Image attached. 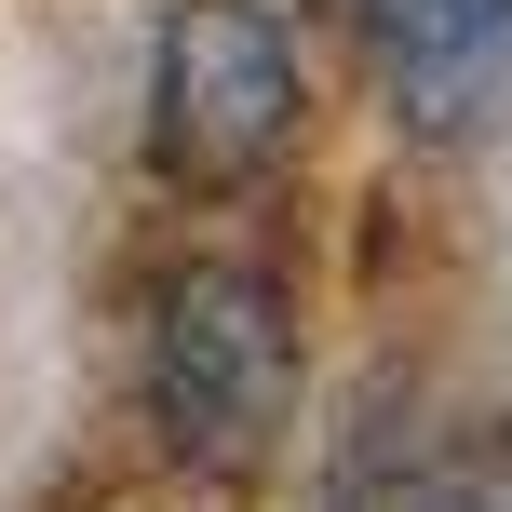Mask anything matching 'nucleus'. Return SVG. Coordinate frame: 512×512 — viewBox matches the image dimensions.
<instances>
[{
	"instance_id": "nucleus-2",
	"label": "nucleus",
	"mask_w": 512,
	"mask_h": 512,
	"mask_svg": "<svg viewBox=\"0 0 512 512\" xmlns=\"http://www.w3.org/2000/svg\"><path fill=\"white\" fill-rule=\"evenodd\" d=\"M297 135V27L270 0H176L149 54V149L176 189H243Z\"/></svg>"
},
{
	"instance_id": "nucleus-5",
	"label": "nucleus",
	"mask_w": 512,
	"mask_h": 512,
	"mask_svg": "<svg viewBox=\"0 0 512 512\" xmlns=\"http://www.w3.org/2000/svg\"><path fill=\"white\" fill-rule=\"evenodd\" d=\"M337 14H378V0H337Z\"/></svg>"
},
{
	"instance_id": "nucleus-4",
	"label": "nucleus",
	"mask_w": 512,
	"mask_h": 512,
	"mask_svg": "<svg viewBox=\"0 0 512 512\" xmlns=\"http://www.w3.org/2000/svg\"><path fill=\"white\" fill-rule=\"evenodd\" d=\"M418 512H512V445H472V459H445L432 486H418Z\"/></svg>"
},
{
	"instance_id": "nucleus-1",
	"label": "nucleus",
	"mask_w": 512,
	"mask_h": 512,
	"mask_svg": "<svg viewBox=\"0 0 512 512\" xmlns=\"http://www.w3.org/2000/svg\"><path fill=\"white\" fill-rule=\"evenodd\" d=\"M297 418V324H283V283L243 256L162 283L149 310V432L189 472H256Z\"/></svg>"
},
{
	"instance_id": "nucleus-3",
	"label": "nucleus",
	"mask_w": 512,
	"mask_h": 512,
	"mask_svg": "<svg viewBox=\"0 0 512 512\" xmlns=\"http://www.w3.org/2000/svg\"><path fill=\"white\" fill-rule=\"evenodd\" d=\"M364 27L391 41V68H472L512 41V0H378Z\"/></svg>"
}]
</instances>
